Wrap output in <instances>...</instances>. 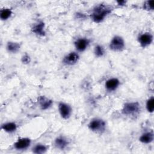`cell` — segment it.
<instances>
[{
	"mask_svg": "<svg viewBox=\"0 0 154 154\" xmlns=\"http://www.w3.org/2000/svg\"><path fill=\"white\" fill-rule=\"evenodd\" d=\"M59 112L61 117L64 119H67L71 115L72 109L70 106L67 103L60 102L58 105Z\"/></svg>",
	"mask_w": 154,
	"mask_h": 154,
	"instance_id": "5b68a950",
	"label": "cell"
},
{
	"mask_svg": "<svg viewBox=\"0 0 154 154\" xmlns=\"http://www.w3.org/2000/svg\"><path fill=\"white\" fill-rule=\"evenodd\" d=\"M94 54L96 56L100 57L103 56L104 54V49L100 45H97L94 48Z\"/></svg>",
	"mask_w": 154,
	"mask_h": 154,
	"instance_id": "ffe728a7",
	"label": "cell"
},
{
	"mask_svg": "<svg viewBox=\"0 0 154 154\" xmlns=\"http://www.w3.org/2000/svg\"><path fill=\"white\" fill-rule=\"evenodd\" d=\"M153 41V36L149 32L144 33L140 35L138 37V42L140 43L141 46L143 48H145L150 45Z\"/></svg>",
	"mask_w": 154,
	"mask_h": 154,
	"instance_id": "8992f818",
	"label": "cell"
},
{
	"mask_svg": "<svg viewBox=\"0 0 154 154\" xmlns=\"http://www.w3.org/2000/svg\"><path fill=\"white\" fill-rule=\"evenodd\" d=\"M111 12V9L110 7L103 4H100L93 9V11L91 14V17L93 21L99 23L102 22Z\"/></svg>",
	"mask_w": 154,
	"mask_h": 154,
	"instance_id": "6da1fadb",
	"label": "cell"
},
{
	"mask_svg": "<svg viewBox=\"0 0 154 154\" xmlns=\"http://www.w3.org/2000/svg\"><path fill=\"white\" fill-rule=\"evenodd\" d=\"M79 55L77 53L72 52L67 55L63 59V62L67 65H73L78 62Z\"/></svg>",
	"mask_w": 154,
	"mask_h": 154,
	"instance_id": "52a82bcc",
	"label": "cell"
},
{
	"mask_svg": "<svg viewBox=\"0 0 154 154\" xmlns=\"http://www.w3.org/2000/svg\"><path fill=\"white\" fill-rule=\"evenodd\" d=\"M2 128L3 130L7 132H12L16 131L17 126L15 123L14 122H8L4 124L2 126Z\"/></svg>",
	"mask_w": 154,
	"mask_h": 154,
	"instance_id": "9a60e30c",
	"label": "cell"
},
{
	"mask_svg": "<svg viewBox=\"0 0 154 154\" xmlns=\"http://www.w3.org/2000/svg\"><path fill=\"white\" fill-rule=\"evenodd\" d=\"M55 144L57 148L60 149H64L67 146L68 141L64 137H59L56 138L55 141Z\"/></svg>",
	"mask_w": 154,
	"mask_h": 154,
	"instance_id": "5bb4252c",
	"label": "cell"
},
{
	"mask_svg": "<svg viewBox=\"0 0 154 154\" xmlns=\"http://www.w3.org/2000/svg\"><path fill=\"white\" fill-rule=\"evenodd\" d=\"M119 80L117 78H111L106 81L105 82V87L108 91L115 90L119 85Z\"/></svg>",
	"mask_w": 154,
	"mask_h": 154,
	"instance_id": "9c48e42d",
	"label": "cell"
},
{
	"mask_svg": "<svg viewBox=\"0 0 154 154\" xmlns=\"http://www.w3.org/2000/svg\"><path fill=\"white\" fill-rule=\"evenodd\" d=\"M7 50L12 53H16L17 52L19 49H20V45L19 43L16 42H10L7 43Z\"/></svg>",
	"mask_w": 154,
	"mask_h": 154,
	"instance_id": "2e32d148",
	"label": "cell"
},
{
	"mask_svg": "<svg viewBox=\"0 0 154 154\" xmlns=\"http://www.w3.org/2000/svg\"><path fill=\"white\" fill-rule=\"evenodd\" d=\"M89 44V40L86 38L78 39L75 42V46L78 51L82 52L86 49Z\"/></svg>",
	"mask_w": 154,
	"mask_h": 154,
	"instance_id": "8fae6325",
	"label": "cell"
},
{
	"mask_svg": "<svg viewBox=\"0 0 154 154\" xmlns=\"http://www.w3.org/2000/svg\"><path fill=\"white\" fill-rule=\"evenodd\" d=\"M125 48V42L120 36H114L109 43V48L114 51H121Z\"/></svg>",
	"mask_w": 154,
	"mask_h": 154,
	"instance_id": "3957f363",
	"label": "cell"
},
{
	"mask_svg": "<svg viewBox=\"0 0 154 154\" xmlns=\"http://www.w3.org/2000/svg\"><path fill=\"white\" fill-rule=\"evenodd\" d=\"M140 110V105L138 102H128L124 105L122 112L127 116H135L139 112Z\"/></svg>",
	"mask_w": 154,
	"mask_h": 154,
	"instance_id": "7a4b0ae2",
	"label": "cell"
},
{
	"mask_svg": "<svg viewBox=\"0 0 154 154\" xmlns=\"http://www.w3.org/2000/svg\"><path fill=\"white\" fill-rule=\"evenodd\" d=\"M31 144V140L28 138H22L19 139L14 143V147L17 150L26 149Z\"/></svg>",
	"mask_w": 154,
	"mask_h": 154,
	"instance_id": "ba28073f",
	"label": "cell"
},
{
	"mask_svg": "<svg viewBox=\"0 0 154 154\" xmlns=\"http://www.w3.org/2000/svg\"><path fill=\"white\" fill-rule=\"evenodd\" d=\"M44 27H45L44 23L43 22H40L32 28V31L35 34L43 36V35H45V34Z\"/></svg>",
	"mask_w": 154,
	"mask_h": 154,
	"instance_id": "7c38bea8",
	"label": "cell"
},
{
	"mask_svg": "<svg viewBox=\"0 0 154 154\" xmlns=\"http://www.w3.org/2000/svg\"><path fill=\"white\" fill-rule=\"evenodd\" d=\"M22 61L23 63H28L30 61V58L29 57L28 55H24L22 58Z\"/></svg>",
	"mask_w": 154,
	"mask_h": 154,
	"instance_id": "7402d4cb",
	"label": "cell"
},
{
	"mask_svg": "<svg viewBox=\"0 0 154 154\" xmlns=\"http://www.w3.org/2000/svg\"><path fill=\"white\" fill-rule=\"evenodd\" d=\"M88 126L89 128L93 131L101 132L105 129V123L101 119H95L90 122Z\"/></svg>",
	"mask_w": 154,
	"mask_h": 154,
	"instance_id": "277c9868",
	"label": "cell"
},
{
	"mask_svg": "<svg viewBox=\"0 0 154 154\" xmlns=\"http://www.w3.org/2000/svg\"><path fill=\"white\" fill-rule=\"evenodd\" d=\"M153 140V134L152 132H148L143 134L140 137V141L145 144L151 143Z\"/></svg>",
	"mask_w": 154,
	"mask_h": 154,
	"instance_id": "4fadbf2b",
	"label": "cell"
},
{
	"mask_svg": "<svg viewBox=\"0 0 154 154\" xmlns=\"http://www.w3.org/2000/svg\"><path fill=\"white\" fill-rule=\"evenodd\" d=\"M11 14V11L9 8H4L1 10L0 13V17L2 20H5L8 19Z\"/></svg>",
	"mask_w": 154,
	"mask_h": 154,
	"instance_id": "e0dca14e",
	"label": "cell"
},
{
	"mask_svg": "<svg viewBox=\"0 0 154 154\" xmlns=\"http://www.w3.org/2000/svg\"><path fill=\"white\" fill-rule=\"evenodd\" d=\"M46 147L43 144H37L33 148V152L35 153H43L46 151Z\"/></svg>",
	"mask_w": 154,
	"mask_h": 154,
	"instance_id": "ac0fdd59",
	"label": "cell"
},
{
	"mask_svg": "<svg viewBox=\"0 0 154 154\" xmlns=\"http://www.w3.org/2000/svg\"><path fill=\"white\" fill-rule=\"evenodd\" d=\"M146 108L149 112H152L154 110V99L153 97L149 98L146 103Z\"/></svg>",
	"mask_w": 154,
	"mask_h": 154,
	"instance_id": "d6986e66",
	"label": "cell"
},
{
	"mask_svg": "<svg viewBox=\"0 0 154 154\" xmlns=\"http://www.w3.org/2000/svg\"><path fill=\"white\" fill-rule=\"evenodd\" d=\"M38 102L40 104V106L42 108V109L45 110V109H47L48 108H49L51 105L52 104V101L49 99H48L47 97H46L45 96H40L38 98Z\"/></svg>",
	"mask_w": 154,
	"mask_h": 154,
	"instance_id": "30bf717a",
	"label": "cell"
},
{
	"mask_svg": "<svg viewBox=\"0 0 154 154\" xmlns=\"http://www.w3.org/2000/svg\"><path fill=\"white\" fill-rule=\"evenodd\" d=\"M154 5V1H147L144 4V8L146 10H153Z\"/></svg>",
	"mask_w": 154,
	"mask_h": 154,
	"instance_id": "44dd1931",
	"label": "cell"
}]
</instances>
